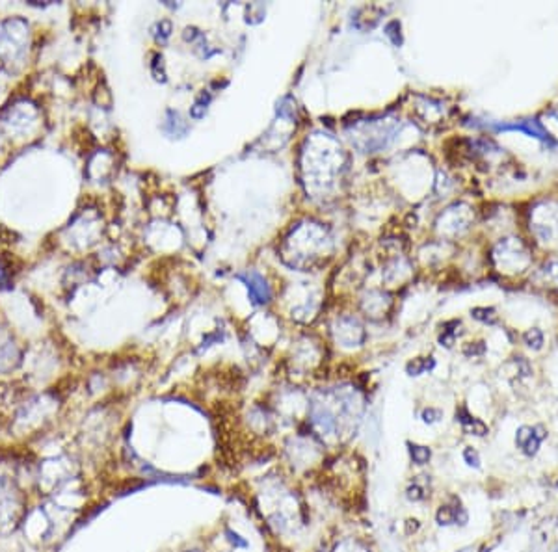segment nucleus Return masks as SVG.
<instances>
[{"instance_id":"1","label":"nucleus","mask_w":558,"mask_h":552,"mask_svg":"<svg viewBox=\"0 0 558 552\" xmlns=\"http://www.w3.org/2000/svg\"><path fill=\"white\" fill-rule=\"evenodd\" d=\"M545 430L542 428V426H534V428H531V426H521L519 430H517V435H515V443H517V446L521 448V452L525 455H536L538 448H540V444H542V441L545 439Z\"/></svg>"},{"instance_id":"2","label":"nucleus","mask_w":558,"mask_h":552,"mask_svg":"<svg viewBox=\"0 0 558 552\" xmlns=\"http://www.w3.org/2000/svg\"><path fill=\"white\" fill-rule=\"evenodd\" d=\"M456 420L461 424V428L465 430L467 433H473V435H478V437H482V435L488 433V426L484 422H480L478 418L471 417L465 407H460L456 411Z\"/></svg>"},{"instance_id":"3","label":"nucleus","mask_w":558,"mask_h":552,"mask_svg":"<svg viewBox=\"0 0 558 552\" xmlns=\"http://www.w3.org/2000/svg\"><path fill=\"white\" fill-rule=\"evenodd\" d=\"M437 520H439V525H452V523L465 525L467 513L463 511V508H460V506H443V508L437 511Z\"/></svg>"},{"instance_id":"4","label":"nucleus","mask_w":558,"mask_h":552,"mask_svg":"<svg viewBox=\"0 0 558 552\" xmlns=\"http://www.w3.org/2000/svg\"><path fill=\"white\" fill-rule=\"evenodd\" d=\"M248 288H249V294H251V298H253L255 301H259V303H265V301H268V299H270V290H268V287H266V283L262 281V277H259V275H249L248 277Z\"/></svg>"},{"instance_id":"5","label":"nucleus","mask_w":558,"mask_h":552,"mask_svg":"<svg viewBox=\"0 0 558 552\" xmlns=\"http://www.w3.org/2000/svg\"><path fill=\"white\" fill-rule=\"evenodd\" d=\"M523 339H525L526 344H528L531 348H534V350H540V348H542V344H543V335L538 329L526 331L525 335H523Z\"/></svg>"},{"instance_id":"6","label":"nucleus","mask_w":558,"mask_h":552,"mask_svg":"<svg viewBox=\"0 0 558 552\" xmlns=\"http://www.w3.org/2000/svg\"><path fill=\"white\" fill-rule=\"evenodd\" d=\"M409 452H412L413 461L419 463V465H424V463L430 459V450L426 448V446H412Z\"/></svg>"},{"instance_id":"7","label":"nucleus","mask_w":558,"mask_h":552,"mask_svg":"<svg viewBox=\"0 0 558 552\" xmlns=\"http://www.w3.org/2000/svg\"><path fill=\"white\" fill-rule=\"evenodd\" d=\"M430 366H432V361L428 363V361H421V359H415L413 363L407 364V372L412 374V376H417V374L424 372V370H426V368H430Z\"/></svg>"},{"instance_id":"8","label":"nucleus","mask_w":558,"mask_h":552,"mask_svg":"<svg viewBox=\"0 0 558 552\" xmlns=\"http://www.w3.org/2000/svg\"><path fill=\"white\" fill-rule=\"evenodd\" d=\"M463 455H465L467 463H469V465H471V467H478V465H480V457H478L477 450H473V448H465V452H463Z\"/></svg>"}]
</instances>
